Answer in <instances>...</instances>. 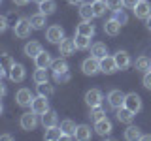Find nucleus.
I'll list each match as a JSON object with an SVG mask.
<instances>
[{
  "instance_id": "obj_1",
  "label": "nucleus",
  "mask_w": 151,
  "mask_h": 141,
  "mask_svg": "<svg viewBox=\"0 0 151 141\" xmlns=\"http://www.w3.org/2000/svg\"><path fill=\"white\" fill-rule=\"evenodd\" d=\"M51 68H53V79L57 83H68L70 81V70H68V64H66L64 58L53 60Z\"/></svg>"
},
{
  "instance_id": "obj_2",
  "label": "nucleus",
  "mask_w": 151,
  "mask_h": 141,
  "mask_svg": "<svg viewBox=\"0 0 151 141\" xmlns=\"http://www.w3.org/2000/svg\"><path fill=\"white\" fill-rule=\"evenodd\" d=\"M32 30H34V26H32L30 19H19L17 25H13V34H15L17 38H21V40L28 38Z\"/></svg>"
},
{
  "instance_id": "obj_3",
  "label": "nucleus",
  "mask_w": 151,
  "mask_h": 141,
  "mask_svg": "<svg viewBox=\"0 0 151 141\" xmlns=\"http://www.w3.org/2000/svg\"><path fill=\"white\" fill-rule=\"evenodd\" d=\"M36 126H38V113H34V111L23 113L21 115V128L30 132V130H34Z\"/></svg>"
},
{
  "instance_id": "obj_4",
  "label": "nucleus",
  "mask_w": 151,
  "mask_h": 141,
  "mask_svg": "<svg viewBox=\"0 0 151 141\" xmlns=\"http://www.w3.org/2000/svg\"><path fill=\"white\" fill-rule=\"evenodd\" d=\"M45 38H47V41H51V43H60V40L64 38V30H63V26H59V25H51V26L45 30Z\"/></svg>"
},
{
  "instance_id": "obj_5",
  "label": "nucleus",
  "mask_w": 151,
  "mask_h": 141,
  "mask_svg": "<svg viewBox=\"0 0 151 141\" xmlns=\"http://www.w3.org/2000/svg\"><path fill=\"white\" fill-rule=\"evenodd\" d=\"M81 70L85 75H94L96 72H100V60L91 56V58H85L83 64H81Z\"/></svg>"
},
{
  "instance_id": "obj_6",
  "label": "nucleus",
  "mask_w": 151,
  "mask_h": 141,
  "mask_svg": "<svg viewBox=\"0 0 151 141\" xmlns=\"http://www.w3.org/2000/svg\"><path fill=\"white\" fill-rule=\"evenodd\" d=\"M125 107H129L132 113H140V111H142V98H140L136 92L127 94V98H125Z\"/></svg>"
},
{
  "instance_id": "obj_7",
  "label": "nucleus",
  "mask_w": 151,
  "mask_h": 141,
  "mask_svg": "<svg viewBox=\"0 0 151 141\" xmlns=\"http://www.w3.org/2000/svg\"><path fill=\"white\" fill-rule=\"evenodd\" d=\"M102 92L98 90V88H91V90H87L85 94V103H87L89 107H96V105H102Z\"/></svg>"
},
{
  "instance_id": "obj_8",
  "label": "nucleus",
  "mask_w": 151,
  "mask_h": 141,
  "mask_svg": "<svg viewBox=\"0 0 151 141\" xmlns=\"http://www.w3.org/2000/svg\"><path fill=\"white\" fill-rule=\"evenodd\" d=\"M111 130H113V126H111V120H110V119H106V117L94 122V132H96L98 135H102V137L110 135V132H111Z\"/></svg>"
},
{
  "instance_id": "obj_9",
  "label": "nucleus",
  "mask_w": 151,
  "mask_h": 141,
  "mask_svg": "<svg viewBox=\"0 0 151 141\" xmlns=\"http://www.w3.org/2000/svg\"><path fill=\"white\" fill-rule=\"evenodd\" d=\"M30 107H32V111H34V113H38V115H44V113L49 111V102H47L45 96H40V94H38V98L32 100V105Z\"/></svg>"
},
{
  "instance_id": "obj_10",
  "label": "nucleus",
  "mask_w": 151,
  "mask_h": 141,
  "mask_svg": "<svg viewBox=\"0 0 151 141\" xmlns=\"http://www.w3.org/2000/svg\"><path fill=\"white\" fill-rule=\"evenodd\" d=\"M15 100L21 107H28L32 105V100H34V96H32V92L28 90V88H19L17 94H15Z\"/></svg>"
},
{
  "instance_id": "obj_11",
  "label": "nucleus",
  "mask_w": 151,
  "mask_h": 141,
  "mask_svg": "<svg viewBox=\"0 0 151 141\" xmlns=\"http://www.w3.org/2000/svg\"><path fill=\"white\" fill-rule=\"evenodd\" d=\"M117 62H115V58H113V56H104V58H100V72L102 73H115L117 72Z\"/></svg>"
},
{
  "instance_id": "obj_12",
  "label": "nucleus",
  "mask_w": 151,
  "mask_h": 141,
  "mask_svg": "<svg viewBox=\"0 0 151 141\" xmlns=\"http://www.w3.org/2000/svg\"><path fill=\"white\" fill-rule=\"evenodd\" d=\"M76 49H78V47H76V40H70V38H63V40H60V43H59V53L63 55V56L74 55Z\"/></svg>"
},
{
  "instance_id": "obj_13",
  "label": "nucleus",
  "mask_w": 151,
  "mask_h": 141,
  "mask_svg": "<svg viewBox=\"0 0 151 141\" xmlns=\"http://www.w3.org/2000/svg\"><path fill=\"white\" fill-rule=\"evenodd\" d=\"M125 98H127V94H123L121 90H111L108 94V102H110V105L113 109H119V107L125 105Z\"/></svg>"
},
{
  "instance_id": "obj_14",
  "label": "nucleus",
  "mask_w": 151,
  "mask_h": 141,
  "mask_svg": "<svg viewBox=\"0 0 151 141\" xmlns=\"http://www.w3.org/2000/svg\"><path fill=\"white\" fill-rule=\"evenodd\" d=\"M132 11H134V15L138 19H147L151 15V4L147 2V0H140L138 6L132 9Z\"/></svg>"
},
{
  "instance_id": "obj_15",
  "label": "nucleus",
  "mask_w": 151,
  "mask_h": 141,
  "mask_svg": "<svg viewBox=\"0 0 151 141\" xmlns=\"http://www.w3.org/2000/svg\"><path fill=\"white\" fill-rule=\"evenodd\" d=\"M121 23L117 21V19H108L106 23H104V32H106L108 36H119V32H121Z\"/></svg>"
},
{
  "instance_id": "obj_16",
  "label": "nucleus",
  "mask_w": 151,
  "mask_h": 141,
  "mask_svg": "<svg viewBox=\"0 0 151 141\" xmlns=\"http://www.w3.org/2000/svg\"><path fill=\"white\" fill-rule=\"evenodd\" d=\"M134 115H136V113H132L129 107H125V105L117 109V120L123 122V124H132V120H134Z\"/></svg>"
},
{
  "instance_id": "obj_17",
  "label": "nucleus",
  "mask_w": 151,
  "mask_h": 141,
  "mask_svg": "<svg viewBox=\"0 0 151 141\" xmlns=\"http://www.w3.org/2000/svg\"><path fill=\"white\" fill-rule=\"evenodd\" d=\"M113 58H115L117 68H119V70H127L130 66V55L127 53V51H117Z\"/></svg>"
},
{
  "instance_id": "obj_18",
  "label": "nucleus",
  "mask_w": 151,
  "mask_h": 141,
  "mask_svg": "<svg viewBox=\"0 0 151 141\" xmlns=\"http://www.w3.org/2000/svg\"><path fill=\"white\" fill-rule=\"evenodd\" d=\"M15 66V62L12 60V56H9L8 53L2 55V60H0V75L2 77H6V75H9V70Z\"/></svg>"
},
{
  "instance_id": "obj_19",
  "label": "nucleus",
  "mask_w": 151,
  "mask_h": 141,
  "mask_svg": "<svg viewBox=\"0 0 151 141\" xmlns=\"http://www.w3.org/2000/svg\"><path fill=\"white\" fill-rule=\"evenodd\" d=\"M25 66L23 64H15L12 70H9V79H12L13 83H21L23 79H25Z\"/></svg>"
},
{
  "instance_id": "obj_20",
  "label": "nucleus",
  "mask_w": 151,
  "mask_h": 141,
  "mask_svg": "<svg viewBox=\"0 0 151 141\" xmlns=\"http://www.w3.org/2000/svg\"><path fill=\"white\" fill-rule=\"evenodd\" d=\"M23 51H25V55L28 56V58H36V56L40 55L44 49H42V45L38 43V41H28V43L25 45V49H23Z\"/></svg>"
},
{
  "instance_id": "obj_21",
  "label": "nucleus",
  "mask_w": 151,
  "mask_h": 141,
  "mask_svg": "<svg viewBox=\"0 0 151 141\" xmlns=\"http://www.w3.org/2000/svg\"><path fill=\"white\" fill-rule=\"evenodd\" d=\"M91 135H93L91 126H87V124H79L78 128H76V135H74V137L78 139V141H87V139H91Z\"/></svg>"
},
{
  "instance_id": "obj_22",
  "label": "nucleus",
  "mask_w": 151,
  "mask_h": 141,
  "mask_svg": "<svg viewBox=\"0 0 151 141\" xmlns=\"http://www.w3.org/2000/svg\"><path fill=\"white\" fill-rule=\"evenodd\" d=\"M34 62H36V68H49V66L53 64V58H51V55L47 53V51H42L34 58Z\"/></svg>"
},
{
  "instance_id": "obj_23",
  "label": "nucleus",
  "mask_w": 151,
  "mask_h": 141,
  "mask_svg": "<svg viewBox=\"0 0 151 141\" xmlns=\"http://www.w3.org/2000/svg\"><path fill=\"white\" fill-rule=\"evenodd\" d=\"M57 120H59V117L51 109L42 115V126H44V128H53V126H57Z\"/></svg>"
},
{
  "instance_id": "obj_24",
  "label": "nucleus",
  "mask_w": 151,
  "mask_h": 141,
  "mask_svg": "<svg viewBox=\"0 0 151 141\" xmlns=\"http://www.w3.org/2000/svg\"><path fill=\"white\" fill-rule=\"evenodd\" d=\"M108 55V47L106 43H102V41H96V43H93L91 47V56H94V58H104V56Z\"/></svg>"
},
{
  "instance_id": "obj_25",
  "label": "nucleus",
  "mask_w": 151,
  "mask_h": 141,
  "mask_svg": "<svg viewBox=\"0 0 151 141\" xmlns=\"http://www.w3.org/2000/svg\"><path fill=\"white\" fill-rule=\"evenodd\" d=\"M76 34H83V36H89L93 38L94 36V26L91 25V21H81L76 28Z\"/></svg>"
},
{
  "instance_id": "obj_26",
  "label": "nucleus",
  "mask_w": 151,
  "mask_h": 141,
  "mask_svg": "<svg viewBox=\"0 0 151 141\" xmlns=\"http://www.w3.org/2000/svg\"><path fill=\"white\" fill-rule=\"evenodd\" d=\"M44 139H47V141H59V139H63V130H60V126L45 128V135H44Z\"/></svg>"
},
{
  "instance_id": "obj_27",
  "label": "nucleus",
  "mask_w": 151,
  "mask_h": 141,
  "mask_svg": "<svg viewBox=\"0 0 151 141\" xmlns=\"http://www.w3.org/2000/svg\"><path fill=\"white\" fill-rule=\"evenodd\" d=\"M125 139L127 141H136V139H142V132L138 126H132L129 124V128L125 130Z\"/></svg>"
},
{
  "instance_id": "obj_28",
  "label": "nucleus",
  "mask_w": 151,
  "mask_h": 141,
  "mask_svg": "<svg viewBox=\"0 0 151 141\" xmlns=\"http://www.w3.org/2000/svg\"><path fill=\"white\" fill-rule=\"evenodd\" d=\"M79 17H81V21H91L94 17V11H93V4H81V8H79Z\"/></svg>"
},
{
  "instance_id": "obj_29",
  "label": "nucleus",
  "mask_w": 151,
  "mask_h": 141,
  "mask_svg": "<svg viewBox=\"0 0 151 141\" xmlns=\"http://www.w3.org/2000/svg\"><path fill=\"white\" fill-rule=\"evenodd\" d=\"M36 90H38L40 96H45V98H49V96H53V94H55V88H53V85H49V81L36 85Z\"/></svg>"
},
{
  "instance_id": "obj_30",
  "label": "nucleus",
  "mask_w": 151,
  "mask_h": 141,
  "mask_svg": "<svg viewBox=\"0 0 151 141\" xmlns=\"http://www.w3.org/2000/svg\"><path fill=\"white\" fill-rule=\"evenodd\" d=\"M76 128H78V126H76V122L74 120H70V119H66V120H63L60 122V130H63V134L64 135H76Z\"/></svg>"
},
{
  "instance_id": "obj_31",
  "label": "nucleus",
  "mask_w": 151,
  "mask_h": 141,
  "mask_svg": "<svg viewBox=\"0 0 151 141\" xmlns=\"http://www.w3.org/2000/svg\"><path fill=\"white\" fill-rule=\"evenodd\" d=\"M76 47H78L79 51H85V49H89L91 47V38L89 36H83V34H76Z\"/></svg>"
},
{
  "instance_id": "obj_32",
  "label": "nucleus",
  "mask_w": 151,
  "mask_h": 141,
  "mask_svg": "<svg viewBox=\"0 0 151 141\" xmlns=\"http://www.w3.org/2000/svg\"><path fill=\"white\" fill-rule=\"evenodd\" d=\"M134 68L138 70V72H149L151 70V58H147V56H140L138 60L134 62Z\"/></svg>"
},
{
  "instance_id": "obj_33",
  "label": "nucleus",
  "mask_w": 151,
  "mask_h": 141,
  "mask_svg": "<svg viewBox=\"0 0 151 141\" xmlns=\"http://www.w3.org/2000/svg\"><path fill=\"white\" fill-rule=\"evenodd\" d=\"M106 9H110V8H108V4H106V0H94V2H93L94 17H102L104 13H106Z\"/></svg>"
},
{
  "instance_id": "obj_34",
  "label": "nucleus",
  "mask_w": 151,
  "mask_h": 141,
  "mask_svg": "<svg viewBox=\"0 0 151 141\" xmlns=\"http://www.w3.org/2000/svg\"><path fill=\"white\" fill-rule=\"evenodd\" d=\"M32 79H34V83L36 85H40V83H47L49 81V73H47V68H38L34 75H32Z\"/></svg>"
},
{
  "instance_id": "obj_35",
  "label": "nucleus",
  "mask_w": 151,
  "mask_h": 141,
  "mask_svg": "<svg viewBox=\"0 0 151 141\" xmlns=\"http://www.w3.org/2000/svg\"><path fill=\"white\" fill-rule=\"evenodd\" d=\"M38 6H40V11L45 13V15H49V13H53L55 9H57L55 0H44V2H40Z\"/></svg>"
},
{
  "instance_id": "obj_36",
  "label": "nucleus",
  "mask_w": 151,
  "mask_h": 141,
  "mask_svg": "<svg viewBox=\"0 0 151 141\" xmlns=\"http://www.w3.org/2000/svg\"><path fill=\"white\" fill-rule=\"evenodd\" d=\"M30 23H32V26L36 28V30H40V28H44L45 26V13H36V15H32L30 17Z\"/></svg>"
},
{
  "instance_id": "obj_37",
  "label": "nucleus",
  "mask_w": 151,
  "mask_h": 141,
  "mask_svg": "<svg viewBox=\"0 0 151 141\" xmlns=\"http://www.w3.org/2000/svg\"><path fill=\"white\" fill-rule=\"evenodd\" d=\"M106 117V111L102 109L100 105H96V107H91V113H89V119H91L93 122H96V120H100Z\"/></svg>"
},
{
  "instance_id": "obj_38",
  "label": "nucleus",
  "mask_w": 151,
  "mask_h": 141,
  "mask_svg": "<svg viewBox=\"0 0 151 141\" xmlns=\"http://www.w3.org/2000/svg\"><path fill=\"white\" fill-rule=\"evenodd\" d=\"M113 19H117V21L121 23V25H127L129 23V15L125 13V9H117V11H113Z\"/></svg>"
},
{
  "instance_id": "obj_39",
  "label": "nucleus",
  "mask_w": 151,
  "mask_h": 141,
  "mask_svg": "<svg viewBox=\"0 0 151 141\" xmlns=\"http://www.w3.org/2000/svg\"><path fill=\"white\" fill-rule=\"evenodd\" d=\"M106 4H108V8H110L111 11H117V9L125 8V4H123V0H106Z\"/></svg>"
},
{
  "instance_id": "obj_40",
  "label": "nucleus",
  "mask_w": 151,
  "mask_h": 141,
  "mask_svg": "<svg viewBox=\"0 0 151 141\" xmlns=\"http://www.w3.org/2000/svg\"><path fill=\"white\" fill-rule=\"evenodd\" d=\"M144 87L151 90V70H149V72H145V75H144Z\"/></svg>"
},
{
  "instance_id": "obj_41",
  "label": "nucleus",
  "mask_w": 151,
  "mask_h": 141,
  "mask_svg": "<svg viewBox=\"0 0 151 141\" xmlns=\"http://www.w3.org/2000/svg\"><path fill=\"white\" fill-rule=\"evenodd\" d=\"M138 2H140V0H123L125 8H129V9H134L136 6H138Z\"/></svg>"
},
{
  "instance_id": "obj_42",
  "label": "nucleus",
  "mask_w": 151,
  "mask_h": 141,
  "mask_svg": "<svg viewBox=\"0 0 151 141\" xmlns=\"http://www.w3.org/2000/svg\"><path fill=\"white\" fill-rule=\"evenodd\" d=\"M8 25H9L8 17H6V15H2V17H0V32H4V30H6Z\"/></svg>"
},
{
  "instance_id": "obj_43",
  "label": "nucleus",
  "mask_w": 151,
  "mask_h": 141,
  "mask_svg": "<svg viewBox=\"0 0 151 141\" xmlns=\"http://www.w3.org/2000/svg\"><path fill=\"white\" fill-rule=\"evenodd\" d=\"M28 2H30V0H13V4H15V6H27Z\"/></svg>"
},
{
  "instance_id": "obj_44",
  "label": "nucleus",
  "mask_w": 151,
  "mask_h": 141,
  "mask_svg": "<svg viewBox=\"0 0 151 141\" xmlns=\"http://www.w3.org/2000/svg\"><path fill=\"white\" fill-rule=\"evenodd\" d=\"M0 139H2V141H12V139H13V135H9V134H2V135H0Z\"/></svg>"
},
{
  "instance_id": "obj_45",
  "label": "nucleus",
  "mask_w": 151,
  "mask_h": 141,
  "mask_svg": "<svg viewBox=\"0 0 151 141\" xmlns=\"http://www.w3.org/2000/svg\"><path fill=\"white\" fill-rule=\"evenodd\" d=\"M68 4H72V6H76V4H83V0H66Z\"/></svg>"
},
{
  "instance_id": "obj_46",
  "label": "nucleus",
  "mask_w": 151,
  "mask_h": 141,
  "mask_svg": "<svg viewBox=\"0 0 151 141\" xmlns=\"http://www.w3.org/2000/svg\"><path fill=\"white\" fill-rule=\"evenodd\" d=\"M145 25H147V28H149V30H151V15H149L147 19H145Z\"/></svg>"
},
{
  "instance_id": "obj_47",
  "label": "nucleus",
  "mask_w": 151,
  "mask_h": 141,
  "mask_svg": "<svg viewBox=\"0 0 151 141\" xmlns=\"http://www.w3.org/2000/svg\"><path fill=\"white\" fill-rule=\"evenodd\" d=\"M142 139H145V141H151V135H149V134H145V135H142Z\"/></svg>"
},
{
  "instance_id": "obj_48",
  "label": "nucleus",
  "mask_w": 151,
  "mask_h": 141,
  "mask_svg": "<svg viewBox=\"0 0 151 141\" xmlns=\"http://www.w3.org/2000/svg\"><path fill=\"white\" fill-rule=\"evenodd\" d=\"M34 2H38V4H40V2H44V0H34Z\"/></svg>"
}]
</instances>
